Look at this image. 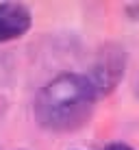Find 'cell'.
Wrapping results in <instances>:
<instances>
[{
  "mask_svg": "<svg viewBox=\"0 0 139 150\" xmlns=\"http://www.w3.org/2000/svg\"><path fill=\"white\" fill-rule=\"evenodd\" d=\"M96 91L87 76L61 74L42 89L37 98V120L50 131H74L91 115Z\"/></svg>",
  "mask_w": 139,
  "mask_h": 150,
  "instance_id": "obj_1",
  "label": "cell"
},
{
  "mask_svg": "<svg viewBox=\"0 0 139 150\" xmlns=\"http://www.w3.org/2000/svg\"><path fill=\"white\" fill-rule=\"evenodd\" d=\"M122 70H124V54H122V50L109 46L100 54V59L96 61V65L91 68V74L87 76V81L91 83L96 96L111 91L117 85V81H120Z\"/></svg>",
  "mask_w": 139,
  "mask_h": 150,
  "instance_id": "obj_2",
  "label": "cell"
},
{
  "mask_svg": "<svg viewBox=\"0 0 139 150\" xmlns=\"http://www.w3.org/2000/svg\"><path fill=\"white\" fill-rule=\"evenodd\" d=\"M30 28V11L20 2L0 4V41L15 39Z\"/></svg>",
  "mask_w": 139,
  "mask_h": 150,
  "instance_id": "obj_3",
  "label": "cell"
},
{
  "mask_svg": "<svg viewBox=\"0 0 139 150\" xmlns=\"http://www.w3.org/2000/svg\"><path fill=\"white\" fill-rule=\"evenodd\" d=\"M107 150H133V148L126 144H111V146H107Z\"/></svg>",
  "mask_w": 139,
  "mask_h": 150,
  "instance_id": "obj_4",
  "label": "cell"
}]
</instances>
